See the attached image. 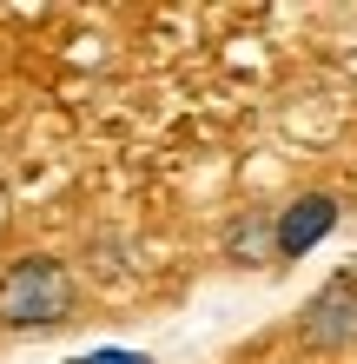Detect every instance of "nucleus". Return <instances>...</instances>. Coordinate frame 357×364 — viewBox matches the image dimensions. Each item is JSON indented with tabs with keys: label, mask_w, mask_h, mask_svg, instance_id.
<instances>
[{
	"label": "nucleus",
	"mask_w": 357,
	"mask_h": 364,
	"mask_svg": "<svg viewBox=\"0 0 357 364\" xmlns=\"http://www.w3.org/2000/svg\"><path fill=\"white\" fill-rule=\"evenodd\" d=\"M73 318V272L60 259H20L0 278V325L13 331H53Z\"/></svg>",
	"instance_id": "f257e3e1"
},
{
	"label": "nucleus",
	"mask_w": 357,
	"mask_h": 364,
	"mask_svg": "<svg viewBox=\"0 0 357 364\" xmlns=\"http://www.w3.org/2000/svg\"><path fill=\"white\" fill-rule=\"evenodd\" d=\"M311 351H351L357 345V278H331V285L304 305L298 318Z\"/></svg>",
	"instance_id": "f03ea898"
},
{
	"label": "nucleus",
	"mask_w": 357,
	"mask_h": 364,
	"mask_svg": "<svg viewBox=\"0 0 357 364\" xmlns=\"http://www.w3.org/2000/svg\"><path fill=\"white\" fill-rule=\"evenodd\" d=\"M331 225H338V205H331L324 192H304V199H291L278 219H271V252H278V259H298V252H311Z\"/></svg>",
	"instance_id": "7ed1b4c3"
},
{
	"label": "nucleus",
	"mask_w": 357,
	"mask_h": 364,
	"mask_svg": "<svg viewBox=\"0 0 357 364\" xmlns=\"http://www.w3.org/2000/svg\"><path fill=\"white\" fill-rule=\"evenodd\" d=\"M79 364H153V358H139V351H93V358H79Z\"/></svg>",
	"instance_id": "39448f33"
},
{
	"label": "nucleus",
	"mask_w": 357,
	"mask_h": 364,
	"mask_svg": "<svg viewBox=\"0 0 357 364\" xmlns=\"http://www.w3.org/2000/svg\"><path fill=\"white\" fill-rule=\"evenodd\" d=\"M258 245H271V225H245L232 239V252H258Z\"/></svg>",
	"instance_id": "20e7f679"
}]
</instances>
